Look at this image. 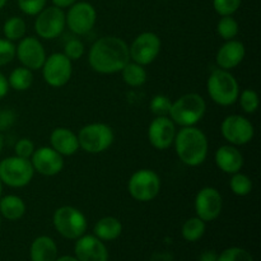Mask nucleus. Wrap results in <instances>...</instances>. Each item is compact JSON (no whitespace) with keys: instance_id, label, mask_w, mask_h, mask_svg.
Segmentation results:
<instances>
[{"instance_id":"c756f323","label":"nucleus","mask_w":261,"mask_h":261,"mask_svg":"<svg viewBox=\"0 0 261 261\" xmlns=\"http://www.w3.org/2000/svg\"><path fill=\"white\" fill-rule=\"evenodd\" d=\"M240 25L233 15H223L217 23V33L224 41L234 40L239 36Z\"/></svg>"},{"instance_id":"49530a36","label":"nucleus","mask_w":261,"mask_h":261,"mask_svg":"<svg viewBox=\"0 0 261 261\" xmlns=\"http://www.w3.org/2000/svg\"><path fill=\"white\" fill-rule=\"evenodd\" d=\"M2 195H3V182L0 181V198H2Z\"/></svg>"},{"instance_id":"c03bdc74","label":"nucleus","mask_w":261,"mask_h":261,"mask_svg":"<svg viewBox=\"0 0 261 261\" xmlns=\"http://www.w3.org/2000/svg\"><path fill=\"white\" fill-rule=\"evenodd\" d=\"M3 147H4V138H3L2 133H0V154H2Z\"/></svg>"},{"instance_id":"09e8293b","label":"nucleus","mask_w":261,"mask_h":261,"mask_svg":"<svg viewBox=\"0 0 261 261\" xmlns=\"http://www.w3.org/2000/svg\"><path fill=\"white\" fill-rule=\"evenodd\" d=\"M162 2H167V0H162Z\"/></svg>"},{"instance_id":"9d476101","label":"nucleus","mask_w":261,"mask_h":261,"mask_svg":"<svg viewBox=\"0 0 261 261\" xmlns=\"http://www.w3.org/2000/svg\"><path fill=\"white\" fill-rule=\"evenodd\" d=\"M221 134L228 144L240 147L254 139L255 127L247 117L242 115H228L221 124Z\"/></svg>"},{"instance_id":"ea45409f","label":"nucleus","mask_w":261,"mask_h":261,"mask_svg":"<svg viewBox=\"0 0 261 261\" xmlns=\"http://www.w3.org/2000/svg\"><path fill=\"white\" fill-rule=\"evenodd\" d=\"M9 84H8V78L0 71V99L4 98L9 92Z\"/></svg>"},{"instance_id":"c9c22d12","label":"nucleus","mask_w":261,"mask_h":261,"mask_svg":"<svg viewBox=\"0 0 261 261\" xmlns=\"http://www.w3.org/2000/svg\"><path fill=\"white\" fill-rule=\"evenodd\" d=\"M18 8L25 15L36 17L47 4V0H17Z\"/></svg>"},{"instance_id":"6e6552de","label":"nucleus","mask_w":261,"mask_h":261,"mask_svg":"<svg viewBox=\"0 0 261 261\" xmlns=\"http://www.w3.org/2000/svg\"><path fill=\"white\" fill-rule=\"evenodd\" d=\"M161 177L155 171L142 168L130 176L127 181V191L134 200L148 203L154 200L161 191Z\"/></svg>"},{"instance_id":"72a5a7b5","label":"nucleus","mask_w":261,"mask_h":261,"mask_svg":"<svg viewBox=\"0 0 261 261\" xmlns=\"http://www.w3.org/2000/svg\"><path fill=\"white\" fill-rule=\"evenodd\" d=\"M218 261H254V257L242 247H229L218 255Z\"/></svg>"},{"instance_id":"0eeeda50","label":"nucleus","mask_w":261,"mask_h":261,"mask_svg":"<svg viewBox=\"0 0 261 261\" xmlns=\"http://www.w3.org/2000/svg\"><path fill=\"white\" fill-rule=\"evenodd\" d=\"M35 176V170L30 160L12 155L0 161V181L3 185L20 189L30 185Z\"/></svg>"},{"instance_id":"a18cd8bd","label":"nucleus","mask_w":261,"mask_h":261,"mask_svg":"<svg viewBox=\"0 0 261 261\" xmlns=\"http://www.w3.org/2000/svg\"><path fill=\"white\" fill-rule=\"evenodd\" d=\"M7 3H8V0H0V10H2L5 5H7Z\"/></svg>"},{"instance_id":"a211bd4d","label":"nucleus","mask_w":261,"mask_h":261,"mask_svg":"<svg viewBox=\"0 0 261 261\" xmlns=\"http://www.w3.org/2000/svg\"><path fill=\"white\" fill-rule=\"evenodd\" d=\"M75 241L74 254L79 261H109L106 245L94 234H83Z\"/></svg>"},{"instance_id":"2eb2a0df","label":"nucleus","mask_w":261,"mask_h":261,"mask_svg":"<svg viewBox=\"0 0 261 261\" xmlns=\"http://www.w3.org/2000/svg\"><path fill=\"white\" fill-rule=\"evenodd\" d=\"M196 217L206 222H213L221 216L223 209V198L216 188L205 186L200 189L194 201Z\"/></svg>"},{"instance_id":"79ce46f5","label":"nucleus","mask_w":261,"mask_h":261,"mask_svg":"<svg viewBox=\"0 0 261 261\" xmlns=\"http://www.w3.org/2000/svg\"><path fill=\"white\" fill-rule=\"evenodd\" d=\"M53 2V5L60 8V9H68L71 5L75 4L78 0H51Z\"/></svg>"},{"instance_id":"2f4dec72","label":"nucleus","mask_w":261,"mask_h":261,"mask_svg":"<svg viewBox=\"0 0 261 261\" xmlns=\"http://www.w3.org/2000/svg\"><path fill=\"white\" fill-rule=\"evenodd\" d=\"M172 101L165 94H155L149 102V110L154 116H170Z\"/></svg>"},{"instance_id":"39448f33","label":"nucleus","mask_w":261,"mask_h":261,"mask_svg":"<svg viewBox=\"0 0 261 261\" xmlns=\"http://www.w3.org/2000/svg\"><path fill=\"white\" fill-rule=\"evenodd\" d=\"M79 148L89 154H99L109 149L115 140V133L105 122H91L79 130Z\"/></svg>"},{"instance_id":"ddd939ff","label":"nucleus","mask_w":261,"mask_h":261,"mask_svg":"<svg viewBox=\"0 0 261 261\" xmlns=\"http://www.w3.org/2000/svg\"><path fill=\"white\" fill-rule=\"evenodd\" d=\"M66 27L76 36L91 32L97 22L96 8L88 2H76L65 13Z\"/></svg>"},{"instance_id":"a878e982","label":"nucleus","mask_w":261,"mask_h":261,"mask_svg":"<svg viewBox=\"0 0 261 261\" xmlns=\"http://www.w3.org/2000/svg\"><path fill=\"white\" fill-rule=\"evenodd\" d=\"M33 83V71L24 66H18L10 71L8 76V84L9 88L17 92H24L31 88Z\"/></svg>"},{"instance_id":"7ed1b4c3","label":"nucleus","mask_w":261,"mask_h":261,"mask_svg":"<svg viewBox=\"0 0 261 261\" xmlns=\"http://www.w3.org/2000/svg\"><path fill=\"white\" fill-rule=\"evenodd\" d=\"M206 91L209 97L218 106L228 107L237 102L240 96V86L233 74L223 69H214L206 81Z\"/></svg>"},{"instance_id":"4468645a","label":"nucleus","mask_w":261,"mask_h":261,"mask_svg":"<svg viewBox=\"0 0 261 261\" xmlns=\"http://www.w3.org/2000/svg\"><path fill=\"white\" fill-rule=\"evenodd\" d=\"M15 58L19 60L22 66L35 71L42 68L47 55L42 42L37 37L24 36L15 46Z\"/></svg>"},{"instance_id":"f8f14e48","label":"nucleus","mask_w":261,"mask_h":261,"mask_svg":"<svg viewBox=\"0 0 261 261\" xmlns=\"http://www.w3.org/2000/svg\"><path fill=\"white\" fill-rule=\"evenodd\" d=\"M162 48V41L154 32H142L129 46L130 60L147 66L158 58Z\"/></svg>"},{"instance_id":"423d86ee","label":"nucleus","mask_w":261,"mask_h":261,"mask_svg":"<svg viewBox=\"0 0 261 261\" xmlns=\"http://www.w3.org/2000/svg\"><path fill=\"white\" fill-rule=\"evenodd\" d=\"M53 224L59 234L68 240H78L86 234L88 221L83 212L71 205H63L54 212Z\"/></svg>"},{"instance_id":"cd10ccee","label":"nucleus","mask_w":261,"mask_h":261,"mask_svg":"<svg viewBox=\"0 0 261 261\" xmlns=\"http://www.w3.org/2000/svg\"><path fill=\"white\" fill-rule=\"evenodd\" d=\"M205 222L201 221L199 217H193V218H189L185 223L182 224V228H181V233H182L184 240H186L188 242H196L204 236L205 233Z\"/></svg>"},{"instance_id":"f03ea898","label":"nucleus","mask_w":261,"mask_h":261,"mask_svg":"<svg viewBox=\"0 0 261 261\" xmlns=\"http://www.w3.org/2000/svg\"><path fill=\"white\" fill-rule=\"evenodd\" d=\"M173 147L178 160L189 167L203 165L209 153L208 138L196 126L181 127L176 133Z\"/></svg>"},{"instance_id":"5701e85b","label":"nucleus","mask_w":261,"mask_h":261,"mask_svg":"<svg viewBox=\"0 0 261 261\" xmlns=\"http://www.w3.org/2000/svg\"><path fill=\"white\" fill-rule=\"evenodd\" d=\"M27 212L24 200L18 195H5L0 198V216L8 221H18Z\"/></svg>"},{"instance_id":"f704fd0d","label":"nucleus","mask_w":261,"mask_h":261,"mask_svg":"<svg viewBox=\"0 0 261 261\" xmlns=\"http://www.w3.org/2000/svg\"><path fill=\"white\" fill-rule=\"evenodd\" d=\"M242 0H213V8L219 17L233 15L241 8Z\"/></svg>"},{"instance_id":"9b49d317","label":"nucleus","mask_w":261,"mask_h":261,"mask_svg":"<svg viewBox=\"0 0 261 261\" xmlns=\"http://www.w3.org/2000/svg\"><path fill=\"white\" fill-rule=\"evenodd\" d=\"M66 28L65 12L64 9L51 5L45 7L35 20V32L43 40H55Z\"/></svg>"},{"instance_id":"de8ad7c7","label":"nucleus","mask_w":261,"mask_h":261,"mask_svg":"<svg viewBox=\"0 0 261 261\" xmlns=\"http://www.w3.org/2000/svg\"><path fill=\"white\" fill-rule=\"evenodd\" d=\"M0 228H2V216H0Z\"/></svg>"},{"instance_id":"412c9836","label":"nucleus","mask_w":261,"mask_h":261,"mask_svg":"<svg viewBox=\"0 0 261 261\" xmlns=\"http://www.w3.org/2000/svg\"><path fill=\"white\" fill-rule=\"evenodd\" d=\"M50 147L63 157H70V155H74L81 149L76 133H74L69 127L64 126L55 127L51 132Z\"/></svg>"},{"instance_id":"20e7f679","label":"nucleus","mask_w":261,"mask_h":261,"mask_svg":"<svg viewBox=\"0 0 261 261\" xmlns=\"http://www.w3.org/2000/svg\"><path fill=\"white\" fill-rule=\"evenodd\" d=\"M206 112V102L199 93H186L172 102L170 119L176 126H196Z\"/></svg>"},{"instance_id":"a19ab883","label":"nucleus","mask_w":261,"mask_h":261,"mask_svg":"<svg viewBox=\"0 0 261 261\" xmlns=\"http://www.w3.org/2000/svg\"><path fill=\"white\" fill-rule=\"evenodd\" d=\"M199 261H218V254L213 250H208V251H204L200 255Z\"/></svg>"},{"instance_id":"1a4fd4ad","label":"nucleus","mask_w":261,"mask_h":261,"mask_svg":"<svg viewBox=\"0 0 261 261\" xmlns=\"http://www.w3.org/2000/svg\"><path fill=\"white\" fill-rule=\"evenodd\" d=\"M41 70L47 86L61 88L69 83L73 75V61L69 60L63 53H54L46 58Z\"/></svg>"},{"instance_id":"393cba45","label":"nucleus","mask_w":261,"mask_h":261,"mask_svg":"<svg viewBox=\"0 0 261 261\" xmlns=\"http://www.w3.org/2000/svg\"><path fill=\"white\" fill-rule=\"evenodd\" d=\"M120 73H121V78L124 83L127 84L129 87H134V88L135 87H142L148 79L145 66L134 63L132 60L122 68Z\"/></svg>"},{"instance_id":"4be33fe9","label":"nucleus","mask_w":261,"mask_h":261,"mask_svg":"<svg viewBox=\"0 0 261 261\" xmlns=\"http://www.w3.org/2000/svg\"><path fill=\"white\" fill-rule=\"evenodd\" d=\"M31 261H55L58 259V246L48 236H40L33 240L30 250Z\"/></svg>"},{"instance_id":"473e14b6","label":"nucleus","mask_w":261,"mask_h":261,"mask_svg":"<svg viewBox=\"0 0 261 261\" xmlns=\"http://www.w3.org/2000/svg\"><path fill=\"white\" fill-rule=\"evenodd\" d=\"M86 53V46L79 38H71L64 45L63 54L71 61H76L83 58Z\"/></svg>"},{"instance_id":"bb28decb","label":"nucleus","mask_w":261,"mask_h":261,"mask_svg":"<svg viewBox=\"0 0 261 261\" xmlns=\"http://www.w3.org/2000/svg\"><path fill=\"white\" fill-rule=\"evenodd\" d=\"M27 33V24H25L24 19L17 15L8 18L3 24V35L4 38L15 42V41L22 40Z\"/></svg>"},{"instance_id":"dca6fc26","label":"nucleus","mask_w":261,"mask_h":261,"mask_svg":"<svg viewBox=\"0 0 261 261\" xmlns=\"http://www.w3.org/2000/svg\"><path fill=\"white\" fill-rule=\"evenodd\" d=\"M176 125L170 116H155L148 126V140L157 150L172 147L176 137Z\"/></svg>"},{"instance_id":"f3484780","label":"nucleus","mask_w":261,"mask_h":261,"mask_svg":"<svg viewBox=\"0 0 261 261\" xmlns=\"http://www.w3.org/2000/svg\"><path fill=\"white\" fill-rule=\"evenodd\" d=\"M35 173L46 177H53L59 175L64 168V157L59 154L50 145L40 147L35 149L32 157L30 158Z\"/></svg>"},{"instance_id":"c85d7f7f","label":"nucleus","mask_w":261,"mask_h":261,"mask_svg":"<svg viewBox=\"0 0 261 261\" xmlns=\"http://www.w3.org/2000/svg\"><path fill=\"white\" fill-rule=\"evenodd\" d=\"M229 188H231V191L234 195L240 196V198H244V196H247L251 194L254 184H252V180L249 176L245 175V173H242L240 171V172L231 175Z\"/></svg>"},{"instance_id":"e433bc0d","label":"nucleus","mask_w":261,"mask_h":261,"mask_svg":"<svg viewBox=\"0 0 261 261\" xmlns=\"http://www.w3.org/2000/svg\"><path fill=\"white\" fill-rule=\"evenodd\" d=\"M15 59V45L7 38H0V66L10 64Z\"/></svg>"},{"instance_id":"58836bf2","label":"nucleus","mask_w":261,"mask_h":261,"mask_svg":"<svg viewBox=\"0 0 261 261\" xmlns=\"http://www.w3.org/2000/svg\"><path fill=\"white\" fill-rule=\"evenodd\" d=\"M15 116L12 111L0 112V132L8 129L14 122Z\"/></svg>"},{"instance_id":"7c9ffc66","label":"nucleus","mask_w":261,"mask_h":261,"mask_svg":"<svg viewBox=\"0 0 261 261\" xmlns=\"http://www.w3.org/2000/svg\"><path fill=\"white\" fill-rule=\"evenodd\" d=\"M237 101L240 102V106L244 110L245 114L252 115L257 111L260 105V98L259 94L255 89L246 88L242 92H240V96Z\"/></svg>"},{"instance_id":"aec40b11","label":"nucleus","mask_w":261,"mask_h":261,"mask_svg":"<svg viewBox=\"0 0 261 261\" xmlns=\"http://www.w3.org/2000/svg\"><path fill=\"white\" fill-rule=\"evenodd\" d=\"M214 162L222 172L227 173V175H233L242 170L245 161L239 148L232 144H226L216 150Z\"/></svg>"},{"instance_id":"37998d69","label":"nucleus","mask_w":261,"mask_h":261,"mask_svg":"<svg viewBox=\"0 0 261 261\" xmlns=\"http://www.w3.org/2000/svg\"><path fill=\"white\" fill-rule=\"evenodd\" d=\"M55 261H79L75 256H69V255H65V256L58 257Z\"/></svg>"},{"instance_id":"6ab92c4d","label":"nucleus","mask_w":261,"mask_h":261,"mask_svg":"<svg viewBox=\"0 0 261 261\" xmlns=\"http://www.w3.org/2000/svg\"><path fill=\"white\" fill-rule=\"evenodd\" d=\"M245 56H246V47L241 41L234 38V40L226 41L218 48L216 55V63L219 69L231 71L232 69L237 68L244 61Z\"/></svg>"},{"instance_id":"b1692460","label":"nucleus","mask_w":261,"mask_h":261,"mask_svg":"<svg viewBox=\"0 0 261 261\" xmlns=\"http://www.w3.org/2000/svg\"><path fill=\"white\" fill-rule=\"evenodd\" d=\"M122 232V224L116 217H103L93 228V234L101 241H114L119 239Z\"/></svg>"},{"instance_id":"4c0bfd02","label":"nucleus","mask_w":261,"mask_h":261,"mask_svg":"<svg viewBox=\"0 0 261 261\" xmlns=\"http://www.w3.org/2000/svg\"><path fill=\"white\" fill-rule=\"evenodd\" d=\"M35 149V143L30 138H20L14 145L15 155H18L20 158H25V160H30L32 157Z\"/></svg>"},{"instance_id":"f257e3e1","label":"nucleus","mask_w":261,"mask_h":261,"mask_svg":"<svg viewBox=\"0 0 261 261\" xmlns=\"http://www.w3.org/2000/svg\"><path fill=\"white\" fill-rule=\"evenodd\" d=\"M129 61V45L117 36L98 38L88 51L89 66L99 74L120 73Z\"/></svg>"}]
</instances>
